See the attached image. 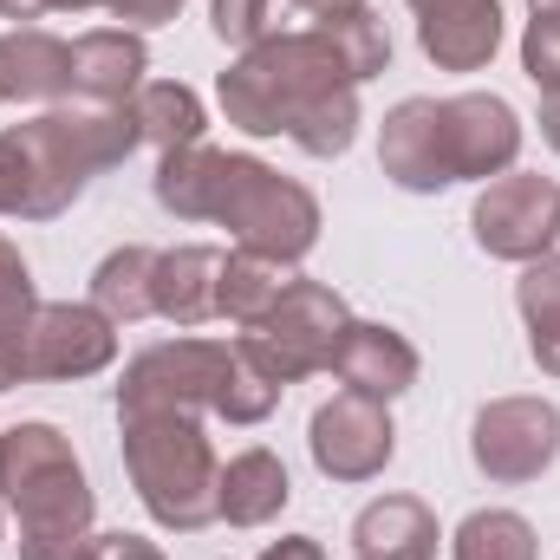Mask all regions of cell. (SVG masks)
<instances>
[{
    "mask_svg": "<svg viewBox=\"0 0 560 560\" xmlns=\"http://www.w3.org/2000/svg\"><path fill=\"white\" fill-rule=\"evenodd\" d=\"M39 313V287H33V268L26 255L0 235V332H20L26 319Z\"/></svg>",
    "mask_w": 560,
    "mask_h": 560,
    "instance_id": "83f0119b",
    "label": "cell"
},
{
    "mask_svg": "<svg viewBox=\"0 0 560 560\" xmlns=\"http://www.w3.org/2000/svg\"><path fill=\"white\" fill-rule=\"evenodd\" d=\"M215 280H222V248L209 242H183V248H156V280H150V306L156 319L196 332L215 319Z\"/></svg>",
    "mask_w": 560,
    "mask_h": 560,
    "instance_id": "e0dca14e",
    "label": "cell"
},
{
    "mask_svg": "<svg viewBox=\"0 0 560 560\" xmlns=\"http://www.w3.org/2000/svg\"><path fill=\"white\" fill-rule=\"evenodd\" d=\"M469 235H476L482 255L515 261V268L555 255V242H560V183L541 176V170H509V176L482 183V196H476V209H469Z\"/></svg>",
    "mask_w": 560,
    "mask_h": 560,
    "instance_id": "9c48e42d",
    "label": "cell"
},
{
    "mask_svg": "<svg viewBox=\"0 0 560 560\" xmlns=\"http://www.w3.org/2000/svg\"><path fill=\"white\" fill-rule=\"evenodd\" d=\"M125 112L138 125V143H156V156L183 150V143H202V131H209V112H202V98L183 79H143Z\"/></svg>",
    "mask_w": 560,
    "mask_h": 560,
    "instance_id": "ffe728a7",
    "label": "cell"
},
{
    "mask_svg": "<svg viewBox=\"0 0 560 560\" xmlns=\"http://www.w3.org/2000/svg\"><path fill=\"white\" fill-rule=\"evenodd\" d=\"M392 66V33L372 7L313 20L300 33H268L261 46L235 52L215 79V98L235 131L287 138L293 150L332 163L359 143V85Z\"/></svg>",
    "mask_w": 560,
    "mask_h": 560,
    "instance_id": "6da1fadb",
    "label": "cell"
},
{
    "mask_svg": "<svg viewBox=\"0 0 560 560\" xmlns=\"http://www.w3.org/2000/svg\"><path fill=\"white\" fill-rule=\"evenodd\" d=\"M522 156V118L495 92L398 98L378 125V170L405 196H436L456 183H495Z\"/></svg>",
    "mask_w": 560,
    "mask_h": 560,
    "instance_id": "277c9868",
    "label": "cell"
},
{
    "mask_svg": "<svg viewBox=\"0 0 560 560\" xmlns=\"http://www.w3.org/2000/svg\"><path fill=\"white\" fill-rule=\"evenodd\" d=\"M522 72L535 79V92H560V0H528Z\"/></svg>",
    "mask_w": 560,
    "mask_h": 560,
    "instance_id": "d4e9b609",
    "label": "cell"
},
{
    "mask_svg": "<svg viewBox=\"0 0 560 560\" xmlns=\"http://www.w3.org/2000/svg\"><path fill=\"white\" fill-rule=\"evenodd\" d=\"M92 7H105V0H52V13H92Z\"/></svg>",
    "mask_w": 560,
    "mask_h": 560,
    "instance_id": "e575fe53",
    "label": "cell"
},
{
    "mask_svg": "<svg viewBox=\"0 0 560 560\" xmlns=\"http://www.w3.org/2000/svg\"><path fill=\"white\" fill-rule=\"evenodd\" d=\"M112 20H125L131 33H150V26H170L183 13V0H105Z\"/></svg>",
    "mask_w": 560,
    "mask_h": 560,
    "instance_id": "f1b7e54d",
    "label": "cell"
},
{
    "mask_svg": "<svg viewBox=\"0 0 560 560\" xmlns=\"http://www.w3.org/2000/svg\"><path fill=\"white\" fill-rule=\"evenodd\" d=\"M0 541H7V502H0Z\"/></svg>",
    "mask_w": 560,
    "mask_h": 560,
    "instance_id": "d590c367",
    "label": "cell"
},
{
    "mask_svg": "<svg viewBox=\"0 0 560 560\" xmlns=\"http://www.w3.org/2000/svg\"><path fill=\"white\" fill-rule=\"evenodd\" d=\"M287 280L293 268H280L268 255H255V248H235V255H222V280H215V319H229V326H261L268 313H275V300L287 293Z\"/></svg>",
    "mask_w": 560,
    "mask_h": 560,
    "instance_id": "44dd1931",
    "label": "cell"
},
{
    "mask_svg": "<svg viewBox=\"0 0 560 560\" xmlns=\"http://www.w3.org/2000/svg\"><path fill=\"white\" fill-rule=\"evenodd\" d=\"M469 463L495 489L541 482L560 463V411L548 398H489L469 423Z\"/></svg>",
    "mask_w": 560,
    "mask_h": 560,
    "instance_id": "30bf717a",
    "label": "cell"
},
{
    "mask_svg": "<svg viewBox=\"0 0 560 560\" xmlns=\"http://www.w3.org/2000/svg\"><path fill=\"white\" fill-rule=\"evenodd\" d=\"M261 560H326V548H319L313 535H280V541L261 548Z\"/></svg>",
    "mask_w": 560,
    "mask_h": 560,
    "instance_id": "4dcf8cb0",
    "label": "cell"
},
{
    "mask_svg": "<svg viewBox=\"0 0 560 560\" xmlns=\"http://www.w3.org/2000/svg\"><path fill=\"white\" fill-rule=\"evenodd\" d=\"M300 13H313V20H332V13H359L365 0H293Z\"/></svg>",
    "mask_w": 560,
    "mask_h": 560,
    "instance_id": "836d02e7",
    "label": "cell"
},
{
    "mask_svg": "<svg viewBox=\"0 0 560 560\" xmlns=\"http://www.w3.org/2000/svg\"><path fill=\"white\" fill-rule=\"evenodd\" d=\"M118 436H125V476L138 489L143 515L170 535H202L215 522V489H222V463L202 418L143 411V418H118Z\"/></svg>",
    "mask_w": 560,
    "mask_h": 560,
    "instance_id": "8992f818",
    "label": "cell"
},
{
    "mask_svg": "<svg viewBox=\"0 0 560 560\" xmlns=\"http://www.w3.org/2000/svg\"><path fill=\"white\" fill-rule=\"evenodd\" d=\"M0 502L20 522V555L66 548L98 522V495L85 482L72 436L46 418H20L0 430Z\"/></svg>",
    "mask_w": 560,
    "mask_h": 560,
    "instance_id": "5b68a950",
    "label": "cell"
},
{
    "mask_svg": "<svg viewBox=\"0 0 560 560\" xmlns=\"http://www.w3.org/2000/svg\"><path fill=\"white\" fill-rule=\"evenodd\" d=\"M450 560H541V541L515 509H469L450 535Z\"/></svg>",
    "mask_w": 560,
    "mask_h": 560,
    "instance_id": "cb8c5ba5",
    "label": "cell"
},
{
    "mask_svg": "<svg viewBox=\"0 0 560 560\" xmlns=\"http://www.w3.org/2000/svg\"><path fill=\"white\" fill-rule=\"evenodd\" d=\"M138 150L125 105H46L0 131V222H59L105 170Z\"/></svg>",
    "mask_w": 560,
    "mask_h": 560,
    "instance_id": "3957f363",
    "label": "cell"
},
{
    "mask_svg": "<svg viewBox=\"0 0 560 560\" xmlns=\"http://www.w3.org/2000/svg\"><path fill=\"white\" fill-rule=\"evenodd\" d=\"M443 528L423 495H378L352 522V560H436Z\"/></svg>",
    "mask_w": 560,
    "mask_h": 560,
    "instance_id": "d6986e66",
    "label": "cell"
},
{
    "mask_svg": "<svg viewBox=\"0 0 560 560\" xmlns=\"http://www.w3.org/2000/svg\"><path fill=\"white\" fill-rule=\"evenodd\" d=\"M150 196L176 222H222L235 248H255L280 268H300L319 248V196L248 150H215V143L163 150Z\"/></svg>",
    "mask_w": 560,
    "mask_h": 560,
    "instance_id": "7a4b0ae2",
    "label": "cell"
},
{
    "mask_svg": "<svg viewBox=\"0 0 560 560\" xmlns=\"http://www.w3.org/2000/svg\"><path fill=\"white\" fill-rule=\"evenodd\" d=\"M20 560H163V548L150 535H131V528H112V535H79L66 548H46V555H20Z\"/></svg>",
    "mask_w": 560,
    "mask_h": 560,
    "instance_id": "4316f807",
    "label": "cell"
},
{
    "mask_svg": "<svg viewBox=\"0 0 560 560\" xmlns=\"http://www.w3.org/2000/svg\"><path fill=\"white\" fill-rule=\"evenodd\" d=\"M118 359V326L92 300H39L26 319V385H79Z\"/></svg>",
    "mask_w": 560,
    "mask_h": 560,
    "instance_id": "8fae6325",
    "label": "cell"
},
{
    "mask_svg": "<svg viewBox=\"0 0 560 560\" xmlns=\"http://www.w3.org/2000/svg\"><path fill=\"white\" fill-rule=\"evenodd\" d=\"M150 280H156V248L125 242V248H112V255L92 268V306H98L112 326L156 319V306H150Z\"/></svg>",
    "mask_w": 560,
    "mask_h": 560,
    "instance_id": "7402d4cb",
    "label": "cell"
},
{
    "mask_svg": "<svg viewBox=\"0 0 560 560\" xmlns=\"http://www.w3.org/2000/svg\"><path fill=\"white\" fill-rule=\"evenodd\" d=\"M332 372H339L346 392L378 398V405H398V398L418 385L423 359H418V346H411L398 326H385V319H352V332H346Z\"/></svg>",
    "mask_w": 560,
    "mask_h": 560,
    "instance_id": "5bb4252c",
    "label": "cell"
},
{
    "mask_svg": "<svg viewBox=\"0 0 560 560\" xmlns=\"http://www.w3.org/2000/svg\"><path fill=\"white\" fill-rule=\"evenodd\" d=\"M150 79V46L131 26H92L72 39V98L79 105H131Z\"/></svg>",
    "mask_w": 560,
    "mask_h": 560,
    "instance_id": "9a60e30c",
    "label": "cell"
},
{
    "mask_svg": "<svg viewBox=\"0 0 560 560\" xmlns=\"http://www.w3.org/2000/svg\"><path fill=\"white\" fill-rule=\"evenodd\" d=\"M222 365H229V339L183 332V339L143 346V352H131V365L118 378V418H143V411H196V418H209Z\"/></svg>",
    "mask_w": 560,
    "mask_h": 560,
    "instance_id": "ba28073f",
    "label": "cell"
},
{
    "mask_svg": "<svg viewBox=\"0 0 560 560\" xmlns=\"http://www.w3.org/2000/svg\"><path fill=\"white\" fill-rule=\"evenodd\" d=\"M26 385V326L20 332H0V392Z\"/></svg>",
    "mask_w": 560,
    "mask_h": 560,
    "instance_id": "f546056e",
    "label": "cell"
},
{
    "mask_svg": "<svg viewBox=\"0 0 560 560\" xmlns=\"http://www.w3.org/2000/svg\"><path fill=\"white\" fill-rule=\"evenodd\" d=\"M293 502V476L268 443H248L222 463V489H215V522L229 528H268L280 509Z\"/></svg>",
    "mask_w": 560,
    "mask_h": 560,
    "instance_id": "ac0fdd59",
    "label": "cell"
},
{
    "mask_svg": "<svg viewBox=\"0 0 560 560\" xmlns=\"http://www.w3.org/2000/svg\"><path fill=\"white\" fill-rule=\"evenodd\" d=\"M72 98V39L46 26L0 33V105H66Z\"/></svg>",
    "mask_w": 560,
    "mask_h": 560,
    "instance_id": "2e32d148",
    "label": "cell"
},
{
    "mask_svg": "<svg viewBox=\"0 0 560 560\" xmlns=\"http://www.w3.org/2000/svg\"><path fill=\"white\" fill-rule=\"evenodd\" d=\"M306 450H313V469L326 482H372V476H385L392 456H398L392 405L359 398V392L326 398L313 411V423H306Z\"/></svg>",
    "mask_w": 560,
    "mask_h": 560,
    "instance_id": "7c38bea8",
    "label": "cell"
},
{
    "mask_svg": "<svg viewBox=\"0 0 560 560\" xmlns=\"http://www.w3.org/2000/svg\"><path fill=\"white\" fill-rule=\"evenodd\" d=\"M515 306H522V326H528V352L535 365L560 378V255L528 261L515 280Z\"/></svg>",
    "mask_w": 560,
    "mask_h": 560,
    "instance_id": "603a6c76",
    "label": "cell"
},
{
    "mask_svg": "<svg viewBox=\"0 0 560 560\" xmlns=\"http://www.w3.org/2000/svg\"><path fill=\"white\" fill-rule=\"evenodd\" d=\"M346 332H352V306H346V293L326 287V280L293 275L287 280V293L275 300V313H268L261 326L242 332V352H248L280 392H287V385H300V378L332 372Z\"/></svg>",
    "mask_w": 560,
    "mask_h": 560,
    "instance_id": "52a82bcc",
    "label": "cell"
},
{
    "mask_svg": "<svg viewBox=\"0 0 560 560\" xmlns=\"http://www.w3.org/2000/svg\"><path fill=\"white\" fill-rule=\"evenodd\" d=\"M280 0H209V26H215V39L222 46H235V52H248V46H261L268 33H280Z\"/></svg>",
    "mask_w": 560,
    "mask_h": 560,
    "instance_id": "484cf974",
    "label": "cell"
},
{
    "mask_svg": "<svg viewBox=\"0 0 560 560\" xmlns=\"http://www.w3.org/2000/svg\"><path fill=\"white\" fill-rule=\"evenodd\" d=\"M46 13H52V0H0V20H20V26H33Z\"/></svg>",
    "mask_w": 560,
    "mask_h": 560,
    "instance_id": "d6a6232c",
    "label": "cell"
},
{
    "mask_svg": "<svg viewBox=\"0 0 560 560\" xmlns=\"http://www.w3.org/2000/svg\"><path fill=\"white\" fill-rule=\"evenodd\" d=\"M535 125H541V138H548V150L560 156V92H541V118H535Z\"/></svg>",
    "mask_w": 560,
    "mask_h": 560,
    "instance_id": "1f68e13d",
    "label": "cell"
},
{
    "mask_svg": "<svg viewBox=\"0 0 560 560\" xmlns=\"http://www.w3.org/2000/svg\"><path fill=\"white\" fill-rule=\"evenodd\" d=\"M436 72H482L502 52V0H405Z\"/></svg>",
    "mask_w": 560,
    "mask_h": 560,
    "instance_id": "4fadbf2b",
    "label": "cell"
}]
</instances>
